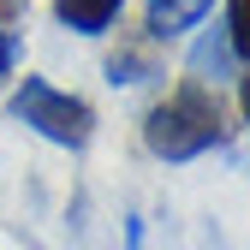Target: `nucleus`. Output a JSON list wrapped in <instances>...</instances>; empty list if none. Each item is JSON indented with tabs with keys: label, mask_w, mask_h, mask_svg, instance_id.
Returning a JSON list of instances; mask_svg holds the SVG:
<instances>
[{
	"label": "nucleus",
	"mask_w": 250,
	"mask_h": 250,
	"mask_svg": "<svg viewBox=\"0 0 250 250\" xmlns=\"http://www.w3.org/2000/svg\"><path fill=\"white\" fill-rule=\"evenodd\" d=\"M227 143V107L208 83H179L143 113V149L155 161H197Z\"/></svg>",
	"instance_id": "nucleus-1"
},
{
	"label": "nucleus",
	"mask_w": 250,
	"mask_h": 250,
	"mask_svg": "<svg viewBox=\"0 0 250 250\" xmlns=\"http://www.w3.org/2000/svg\"><path fill=\"white\" fill-rule=\"evenodd\" d=\"M12 119L30 125L36 137L60 143V149H89V137H96V107H89L83 96H72V89L48 83V78H18Z\"/></svg>",
	"instance_id": "nucleus-2"
},
{
	"label": "nucleus",
	"mask_w": 250,
	"mask_h": 250,
	"mask_svg": "<svg viewBox=\"0 0 250 250\" xmlns=\"http://www.w3.org/2000/svg\"><path fill=\"white\" fill-rule=\"evenodd\" d=\"M208 12H214V0H143V36H155V42L185 36V30H197Z\"/></svg>",
	"instance_id": "nucleus-3"
},
{
	"label": "nucleus",
	"mask_w": 250,
	"mask_h": 250,
	"mask_svg": "<svg viewBox=\"0 0 250 250\" xmlns=\"http://www.w3.org/2000/svg\"><path fill=\"white\" fill-rule=\"evenodd\" d=\"M149 78H161L155 36H119V48L107 54V83H149Z\"/></svg>",
	"instance_id": "nucleus-4"
},
{
	"label": "nucleus",
	"mask_w": 250,
	"mask_h": 250,
	"mask_svg": "<svg viewBox=\"0 0 250 250\" xmlns=\"http://www.w3.org/2000/svg\"><path fill=\"white\" fill-rule=\"evenodd\" d=\"M125 12V0H54V18L78 30V36H102V30H113Z\"/></svg>",
	"instance_id": "nucleus-5"
},
{
	"label": "nucleus",
	"mask_w": 250,
	"mask_h": 250,
	"mask_svg": "<svg viewBox=\"0 0 250 250\" xmlns=\"http://www.w3.org/2000/svg\"><path fill=\"white\" fill-rule=\"evenodd\" d=\"M232 72H238V54H232V42H227V30H203L197 48H191V78H197V83H221V78H232Z\"/></svg>",
	"instance_id": "nucleus-6"
},
{
	"label": "nucleus",
	"mask_w": 250,
	"mask_h": 250,
	"mask_svg": "<svg viewBox=\"0 0 250 250\" xmlns=\"http://www.w3.org/2000/svg\"><path fill=\"white\" fill-rule=\"evenodd\" d=\"M221 30H227V42L238 54V66H250V0H232L227 18H221Z\"/></svg>",
	"instance_id": "nucleus-7"
},
{
	"label": "nucleus",
	"mask_w": 250,
	"mask_h": 250,
	"mask_svg": "<svg viewBox=\"0 0 250 250\" xmlns=\"http://www.w3.org/2000/svg\"><path fill=\"white\" fill-rule=\"evenodd\" d=\"M12 66H18V36H12V30H0V83L12 78Z\"/></svg>",
	"instance_id": "nucleus-8"
},
{
	"label": "nucleus",
	"mask_w": 250,
	"mask_h": 250,
	"mask_svg": "<svg viewBox=\"0 0 250 250\" xmlns=\"http://www.w3.org/2000/svg\"><path fill=\"white\" fill-rule=\"evenodd\" d=\"M238 102H244V125H250V72L238 78Z\"/></svg>",
	"instance_id": "nucleus-9"
},
{
	"label": "nucleus",
	"mask_w": 250,
	"mask_h": 250,
	"mask_svg": "<svg viewBox=\"0 0 250 250\" xmlns=\"http://www.w3.org/2000/svg\"><path fill=\"white\" fill-rule=\"evenodd\" d=\"M0 30H6V24H0Z\"/></svg>",
	"instance_id": "nucleus-10"
}]
</instances>
